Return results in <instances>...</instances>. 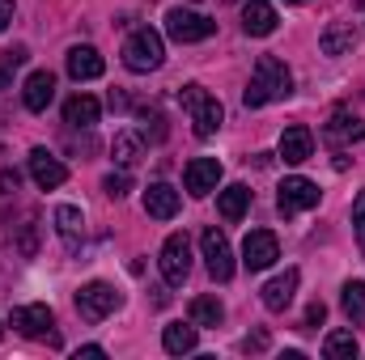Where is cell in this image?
Listing matches in <instances>:
<instances>
[{"label": "cell", "mask_w": 365, "mask_h": 360, "mask_svg": "<svg viewBox=\"0 0 365 360\" xmlns=\"http://www.w3.org/2000/svg\"><path fill=\"white\" fill-rule=\"evenodd\" d=\"M280 259V242L272 229H251L242 242V268L247 271H268Z\"/></svg>", "instance_id": "7"}, {"label": "cell", "mask_w": 365, "mask_h": 360, "mask_svg": "<svg viewBox=\"0 0 365 360\" xmlns=\"http://www.w3.org/2000/svg\"><path fill=\"white\" fill-rule=\"evenodd\" d=\"M162 60H166V47H162V34H158V30L140 26V30L128 34V43H123V64H128L132 73H153V68H162Z\"/></svg>", "instance_id": "3"}, {"label": "cell", "mask_w": 365, "mask_h": 360, "mask_svg": "<svg viewBox=\"0 0 365 360\" xmlns=\"http://www.w3.org/2000/svg\"><path fill=\"white\" fill-rule=\"evenodd\" d=\"M297 280H302V275H297V271L289 268L284 275H276V280H268V284H264V305H268L272 314H284V309L293 305V292H297Z\"/></svg>", "instance_id": "16"}, {"label": "cell", "mask_w": 365, "mask_h": 360, "mask_svg": "<svg viewBox=\"0 0 365 360\" xmlns=\"http://www.w3.org/2000/svg\"><path fill=\"white\" fill-rule=\"evenodd\" d=\"M119 301H123V297H119L106 280H90V284L77 292V314H81L86 322H102L106 314L119 309Z\"/></svg>", "instance_id": "4"}, {"label": "cell", "mask_w": 365, "mask_h": 360, "mask_svg": "<svg viewBox=\"0 0 365 360\" xmlns=\"http://www.w3.org/2000/svg\"><path fill=\"white\" fill-rule=\"evenodd\" d=\"M56 229H60V238H64L68 250H81V233H86V216H81V208L60 203V208H56Z\"/></svg>", "instance_id": "18"}, {"label": "cell", "mask_w": 365, "mask_h": 360, "mask_svg": "<svg viewBox=\"0 0 365 360\" xmlns=\"http://www.w3.org/2000/svg\"><path fill=\"white\" fill-rule=\"evenodd\" d=\"M349 322H365V280H349L344 284V297H340Z\"/></svg>", "instance_id": "28"}, {"label": "cell", "mask_w": 365, "mask_h": 360, "mask_svg": "<svg viewBox=\"0 0 365 360\" xmlns=\"http://www.w3.org/2000/svg\"><path fill=\"white\" fill-rule=\"evenodd\" d=\"M0 339H4V331H0Z\"/></svg>", "instance_id": "39"}, {"label": "cell", "mask_w": 365, "mask_h": 360, "mask_svg": "<svg viewBox=\"0 0 365 360\" xmlns=\"http://www.w3.org/2000/svg\"><path fill=\"white\" fill-rule=\"evenodd\" d=\"M195 344H200L195 327H182V322H170V327L162 331V348H166L170 356H187V352H195Z\"/></svg>", "instance_id": "24"}, {"label": "cell", "mask_w": 365, "mask_h": 360, "mask_svg": "<svg viewBox=\"0 0 365 360\" xmlns=\"http://www.w3.org/2000/svg\"><path fill=\"white\" fill-rule=\"evenodd\" d=\"M323 318H327V305H323V301H314V305L306 309V331H319V327H323Z\"/></svg>", "instance_id": "34"}, {"label": "cell", "mask_w": 365, "mask_h": 360, "mask_svg": "<svg viewBox=\"0 0 365 360\" xmlns=\"http://www.w3.org/2000/svg\"><path fill=\"white\" fill-rule=\"evenodd\" d=\"M140 132L158 144V140H166V119H162V110H153V106H140Z\"/></svg>", "instance_id": "31"}, {"label": "cell", "mask_w": 365, "mask_h": 360, "mask_svg": "<svg viewBox=\"0 0 365 360\" xmlns=\"http://www.w3.org/2000/svg\"><path fill=\"white\" fill-rule=\"evenodd\" d=\"M21 186V174L17 170H0V195H13Z\"/></svg>", "instance_id": "35"}, {"label": "cell", "mask_w": 365, "mask_h": 360, "mask_svg": "<svg viewBox=\"0 0 365 360\" xmlns=\"http://www.w3.org/2000/svg\"><path fill=\"white\" fill-rule=\"evenodd\" d=\"M289 93H293L289 68H284L276 55H259V60H255V77H251V85H247V93H242V102L255 110V106L280 102V97H289Z\"/></svg>", "instance_id": "1"}, {"label": "cell", "mask_w": 365, "mask_h": 360, "mask_svg": "<svg viewBox=\"0 0 365 360\" xmlns=\"http://www.w3.org/2000/svg\"><path fill=\"white\" fill-rule=\"evenodd\" d=\"M145 212H149L153 221H175V216H179V191H175L170 182H153V186L145 191Z\"/></svg>", "instance_id": "14"}, {"label": "cell", "mask_w": 365, "mask_h": 360, "mask_svg": "<svg viewBox=\"0 0 365 360\" xmlns=\"http://www.w3.org/2000/svg\"><path fill=\"white\" fill-rule=\"evenodd\" d=\"M319 47H323V55H349V51L357 47V34H353V26L336 21V26H327V30H323Z\"/></svg>", "instance_id": "22"}, {"label": "cell", "mask_w": 365, "mask_h": 360, "mask_svg": "<svg viewBox=\"0 0 365 360\" xmlns=\"http://www.w3.org/2000/svg\"><path fill=\"white\" fill-rule=\"evenodd\" d=\"M221 318H225V309H221L217 297H195L191 301V322L195 327H221Z\"/></svg>", "instance_id": "27"}, {"label": "cell", "mask_w": 365, "mask_h": 360, "mask_svg": "<svg viewBox=\"0 0 365 360\" xmlns=\"http://www.w3.org/2000/svg\"><path fill=\"white\" fill-rule=\"evenodd\" d=\"M110 153H115V162H119V170H132V166L140 162V140H136L132 132H119V136L110 140Z\"/></svg>", "instance_id": "26"}, {"label": "cell", "mask_w": 365, "mask_h": 360, "mask_svg": "<svg viewBox=\"0 0 365 360\" xmlns=\"http://www.w3.org/2000/svg\"><path fill=\"white\" fill-rule=\"evenodd\" d=\"M98 115H102V106H98V97H90V93H77V97L64 102V123L68 127H93Z\"/></svg>", "instance_id": "21"}, {"label": "cell", "mask_w": 365, "mask_h": 360, "mask_svg": "<svg viewBox=\"0 0 365 360\" xmlns=\"http://www.w3.org/2000/svg\"><path fill=\"white\" fill-rule=\"evenodd\" d=\"M162 275H166V284H182L191 275V242H187V233H170L162 242Z\"/></svg>", "instance_id": "9"}, {"label": "cell", "mask_w": 365, "mask_h": 360, "mask_svg": "<svg viewBox=\"0 0 365 360\" xmlns=\"http://www.w3.org/2000/svg\"><path fill=\"white\" fill-rule=\"evenodd\" d=\"M30 179L38 182L43 191H56V186L68 182V166H64L60 157H51L47 149H34V153H30Z\"/></svg>", "instance_id": "12"}, {"label": "cell", "mask_w": 365, "mask_h": 360, "mask_svg": "<svg viewBox=\"0 0 365 360\" xmlns=\"http://www.w3.org/2000/svg\"><path fill=\"white\" fill-rule=\"evenodd\" d=\"M212 30H217V21H208L204 13H191V9L166 13V34L175 43H204V38H212Z\"/></svg>", "instance_id": "5"}, {"label": "cell", "mask_w": 365, "mask_h": 360, "mask_svg": "<svg viewBox=\"0 0 365 360\" xmlns=\"http://www.w3.org/2000/svg\"><path fill=\"white\" fill-rule=\"evenodd\" d=\"M26 60H30L26 47H9V51H0V90H9V77H13Z\"/></svg>", "instance_id": "30"}, {"label": "cell", "mask_w": 365, "mask_h": 360, "mask_svg": "<svg viewBox=\"0 0 365 360\" xmlns=\"http://www.w3.org/2000/svg\"><path fill=\"white\" fill-rule=\"evenodd\" d=\"M353 229H357V242L365 246V191L357 195V203H353Z\"/></svg>", "instance_id": "33"}, {"label": "cell", "mask_w": 365, "mask_h": 360, "mask_svg": "<svg viewBox=\"0 0 365 360\" xmlns=\"http://www.w3.org/2000/svg\"><path fill=\"white\" fill-rule=\"evenodd\" d=\"M323 356L327 360H357V335L353 331H331L323 339Z\"/></svg>", "instance_id": "25"}, {"label": "cell", "mask_w": 365, "mask_h": 360, "mask_svg": "<svg viewBox=\"0 0 365 360\" xmlns=\"http://www.w3.org/2000/svg\"><path fill=\"white\" fill-rule=\"evenodd\" d=\"M242 30L255 34V38H268L276 30V9L268 0H247L242 4Z\"/></svg>", "instance_id": "17"}, {"label": "cell", "mask_w": 365, "mask_h": 360, "mask_svg": "<svg viewBox=\"0 0 365 360\" xmlns=\"http://www.w3.org/2000/svg\"><path fill=\"white\" fill-rule=\"evenodd\" d=\"M51 97H56V77L51 73H30L26 77V85H21V102H26V110H47L51 106Z\"/></svg>", "instance_id": "15"}, {"label": "cell", "mask_w": 365, "mask_h": 360, "mask_svg": "<svg viewBox=\"0 0 365 360\" xmlns=\"http://www.w3.org/2000/svg\"><path fill=\"white\" fill-rule=\"evenodd\" d=\"M9 322H13V331H17V335H26V339L51 335V327H56V318H51V309H47V305H17Z\"/></svg>", "instance_id": "11"}, {"label": "cell", "mask_w": 365, "mask_h": 360, "mask_svg": "<svg viewBox=\"0 0 365 360\" xmlns=\"http://www.w3.org/2000/svg\"><path fill=\"white\" fill-rule=\"evenodd\" d=\"M327 140L331 144H357V140H365V123L349 110H336L331 123H327Z\"/></svg>", "instance_id": "20"}, {"label": "cell", "mask_w": 365, "mask_h": 360, "mask_svg": "<svg viewBox=\"0 0 365 360\" xmlns=\"http://www.w3.org/2000/svg\"><path fill=\"white\" fill-rule=\"evenodd\" d=\"M98 360V356H106V348H98V344H90V348H81V352H77V360Z\"/></svg>", "instance_id": "37"}, {"label": "cell", "mask_w": 365, "mask_h": 360, "mask_svg": "<svg viewBox=\"0 0 365 360\" xmlns=\"http://www.w3.org/2000/svg\"><path fill=\"white\" fill-rule=\"evenodd\" d=\"M314 203H319V186H314L310 179L293 174V179L280 182V195H276V208H280V216L306 212V208H314Z\"/></svg>", "instance_id": "8"}, {"label": "cell", "mask_w": 365, "mask_h": 360, "mask_svg": "<svg viewBox=\"0 0 365 360\" xmlns=\"http://www.w3.org/2000/svg\"><path fill=\"white\" fill-rule=\"evenodd\" d=\"M280 157H284L289 166L310 162V157H314V136H310V127H302V123L284 127V136H280Z\"/></svg>", "instance_id": "13"}, {"label": "cell", "mask_w": 365, "mask_h": 360, "mask_svg": "<svg viewBox=\"0 0 365 360\" xmlns=\"http://www.w3.org/2000/svg\"><path fill=\"white\" fill-rule=\"evenodd\" d=\"M102 191H106L110 199H123V195L132 191V179H128V170H123V174H106V182H102Z\"/></svg>", "instance_id": "32"}, {"label": "cell", "mask_w": 365, "mask_h": 360, "mask_svg": "<svg viewBox=\"0 0 365 360\" xmlns=\"http://www.w3.org/2000/svg\"><path fill=\"white\" fill-rule=\"evenodd\" d=\"M200 246H204V263H208V275H212L217 284H225V280L234 275V250H230L225 233H221V229H204V233H200Z\"/></svg>", "instance_id": "6"}, {"label": "cell", "mask_w": 365, "mask_h": 360, "mask_svg": "<svg viewBox=\"0 0 365 360\" xmlns=\"http://www.w3.org/2000/svg\"><path fill=\"white\" fill-rule=\"evenodd\" d=\"M247 203H251V186H242V182H234V186H225V191L217 195V212H221L225 221H242Z\"/></svg>", "instance_id": "23"}, {"label": "cell", "mask_w": 365, "mask_h": 360, "mask_svg": "<svg viewBox=\"0 0 365 360\" xmlns=\"http://www.w3.org/2000/svg\"><path fill=\"white\" fill-rule=\"evenodd\" d=\"M13 21V0H0V30Z\"/></svg>", "instance_id": "36"}, {"label": "cell", "mask_w": 365, "mask_h": 360, "mask_svg": "<svg viewBox=\"0 0 365 360\" xmlns=\"http://www.w3.org/2000/svg\"><path fill=\"white\" fill-rule=\"evenodd\" d=\"M289 4H306V0H289Z\"/></svg>", "instance_id": "38"}, {"label": "cell", "mask_w": 365, "mask_h": 360, "mask_svg": "<svg viewBox=\"0 0 365 360\" xmlns=\"http://www.w3.org/2000/svg\"><path fill=\"white\" fill-rule=\"evenodd\" d=\"M9 233H13V221L4 216V238H9ZM34 238H38V229H34V212H26V216H21V246H17V255L30 259V255H34Z\"/></svg>", "instance_id": "29"}, {"label": "cell", "mask_w": 365, "mask_h": 360, "mask_svg": "<svg viewBox=\"0 0 365 360\" xmlns=\"http://www.w3.org/2000/svg\"><path fill=\"white\" fill-rule=\"evenodd\" d=\"M179 102H182V110L191 115V127H195V136H200V140H208V136H217V132H221L225 110H221V102L204 90V85H182Z\"/></svg>", "instance_id": "2"}, {"label": "cell", "mask_w": 365, "mask_h": 360, "mask_svg": "<svg viewBox=\"0 0 365 360\" xmlns=\"http://www.w3.org/2000/svg\"><path fill=\"white\" fill-rule=\"evenodd\" d=\"M102 68H106V64H102V55H98L93 47H73V51H68V77H73V81H98Z\"/></svg>", "instance_id": "19"}, {"label": "cell", "mask_w": 365, "mask_h": 360, "mask_svg": "<svg viewBox=\"0 0 365 360\" xmlns=\"http://www.w3.org/2000/svg\"><path fill=\"white\" fill-rule=\"evenodd\" d=\"M217 182H221V162H217V157H195V162H187L182 186H187L195 199L208 195V191H217Z\"/></svg>", "instance_id": "10"}]
</instances>
